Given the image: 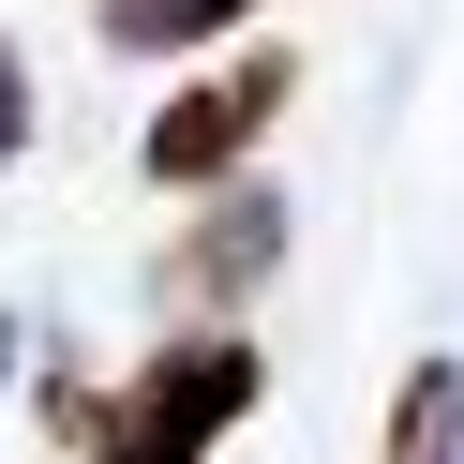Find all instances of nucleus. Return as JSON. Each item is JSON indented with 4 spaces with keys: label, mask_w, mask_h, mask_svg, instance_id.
<instances>
[{
    "label": "nucleus",
    "mask_w": 464,
    "mask_h": 464,
    "mask_svg": "<svg viewBox=\"0 0 464 464\" xmlns=\"http://www.w3.org/2000/svg\"><path fill=\"white\" fill-rule=\"evenodd\" d=\"M255 390H270V360H255L240 330H180V344H150L121 390H75L61 374V434H75V464H210L225 434L255 420Z\"/></svg>",
    "instance_id": "nucleus-1"
},
{
    "label": "nucleus",
    "mask_w": 464,
    "mask_h": 464,
    "mask_svg": "<svg viewBox=\"0 0 464 464\" xmlns=\"http://www.w3.org/2000/svg\"><path fill=\"white\" fill-rule=\"evenodd\" d=\"M31 150V61H15V45H0V165Z\"/></svg>",
    "instance_id": "nucleus-6"
},
{
    "label": "nucleus",
    "mask_w": 464,
    "mask_h": 464,
    "mask_svg": "<svg viewBox=\"0 0 464 464\" xmlns=\"http://www.w3.org/2000/svg\"><path fill=\"white\" fill-rule=\"evenodd\" d=\"M390 464H464V360H420L390 390Z\"/></svg>",
    "instance_id": "nucleus-4"
},
{
    "label": "nucleus",
    "mask_w": 464,
    "mask_h": 464,
    "mask_svg": "<svg viewBox=\"0 0 464 464\" xmlns=\"http://www.w3.org/2000/svg\"><path fill=\"white\" fill-rule=\"evenodd\" d=\"M285 91H300V61H285V45H240V61H210L195 91H165V121L135 135V165L180 180V195H195V180H240V150L285 121Z\"/></svg>",
    "instance_id": "nucleus-2"
},
{
    "label": "nucleus",
    "mask_w": 464,
    "mask_h": 464,
    "mask_svg": "<svg viewBox=\"0 0 464 464\" xmlns=\"http://www.w3.org/2000/svg\"><path fill=\"white\" fill-rule=\"evenodd\" d=\"M0 374H15V314H0Z\"/></svg>",
    "instance_id": "nucleus-7"
},
{
    "label": "nucleus",
    "mask_w": 464,
    "mask_h": 464,
    "mask_svg": "<svg viewBox=\"0 0 464 464\" xmlns=\"http://www.w3.org/2000/svg\"><path fill=\"white\" fill-rule=\"evenodd\" d=\"M270 255H285V195L270 180H225L210 210H195V240L165 255V300H180V314H225V300L270 285Z\"/></svg>",
    "instance_id": "nucleus-3"
},
{
    "label": "nucleus",
    "mask_w": 464,
    "mask_h": 464,
    "mask_svg": "<svg viewBox=\"0 0 464 464\" xmlns=\"http://www.w3.org/2000/svg\"><path fill=\"white\" fill-rule=\"evenodd\" d=\"M255 0H105V45H150V61H180V45H210V31H240Z\"/></svg>",
    "instance_id": "nucleus-5"
}]
</instances>
